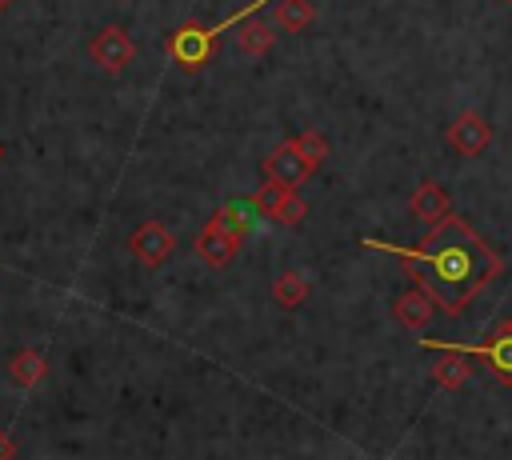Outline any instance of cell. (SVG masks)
I'll return each instance as SVG.
<instances>
[{
  "label": "cell",
  "mask_w": 512,
  "mask_h": 460,
  "mask_svg": "<svg viewBox=\"0 0 512 460\" xmlns=\"http://www.w3.org/2000/svg\"><path fill=\"white\" fill-rule=\"evenodd\" d=\"M364 248L372 252H392L416 280V288L448 316L464 312L468 300H476L500 272V256L476 236V228L460 216H444L428 228V236L412 248L404 244H388V240H372L364 236Z\"/></svg>",
  "instance_id": "cell-1"
},
{
  "label": "cell",
  "mask_w": 512,
  "mask_h": 460,
  "mask_svg": "<svg viewBox=\"0 0 512 460\" xmlns=\"http://www.w3.org/2000/svg\"><path fill=\"white\" fill-rule=\"evenodd\" d=\"M216 36H220V24H196V20H188V24H180L168 40H164V52H168V60L176 64V68H184V72H196V68H204L212 56H216Z\"/></svg>",
  "instance_id": "cell-2"
},
{
  "label": "cell",
  "mask_w": 512,
  "mask_h": 460,
  "mask_svg": "<svg viewBox=\"0 0 512 460\" xmlns=\"http://www.w3.org/2000/svg\"><path fill=\"white\" fill-rule=\"evenodd\" d=\"M88 56H92V60H96L104 72H124V68L136 60V44H132V36H128L124 28L104 24V28L92 36Z\"/></svg>",
  "instance_id": "cell-3"
},
{
  "label": "cell",
  "mask_w": 512,
  "mask_h": 460,
  "mask_svg": "<svg viewBox=\"0 0 512 460\" xmlns=\"http://www.w3.org/2000/svg\"><path fill=\"white\" fill-rule=\"evenodd\" d=\"M308 176H312V168L304 164V156H300L296 140H284V144H276V148L264 156V184L300 188Z\"/></svg>",
  "instance_id": "cell-4"
},
{
  "label": "cell",
  "mask_w": 512,
  "mask_h": 460,
  "mask_svg": "<svg viewBox=\"0 0 512 460\" xmlns=\"http://www.w3.org/2000/svg\"><path fill=\"white\" fill-rule=\"evenodd\" d=\"M420 348H456V352H464V356H480L504 384H512V332H508V328H500L488 344H472V348H468V344H448V340H444V344L424 340Z\"/></svg>",
  "instance_id": "cell-5"
},
{
  "label": "cell",
  "mask_w": 512,
  "mask_h": 460,
  "mask_svg": "<svg viewBox=\"0 0 512 460\" xmlns=\"http://www.w3.org/2000/svg\"><path fill=\"white\" fill-rule=\"evenodd\" d=\"M172 248H176V240H172V232H168L160 220H144V224L128 236V252H132L144 268H160V264L172 256Z\"/></svg>",
  "instance_id": "cell-6"
},
{
  "label": "cell",
  "mask_w": 512,
  "mask_h": 460,
  "mask_svg": "<svg viewBox=\"0 0 512 460\" xmlns=\"http://www.w3.org/2000/svg\"><path fill=\"white\" fill-rule=\"evenodd\" d=\"M492 140V128L480 112H460L452 124H448V144L460 152V156H480Z\"/></svg>",
  "instance_id": "cell-7"
},
{
  "label": "cell",
  "mask_w": 512,
  "mask_h": 460,
  "mask_svg": "<svg viewBox=\"0 0 512 460\" xmlns=\"http://www.w3.org/2000/svg\"><path fill=\"white\" fill-rule=\"evenodd\" d=\"M240 240H232L228 232H220L216 224H204L200 236H196V256L208 264V268H228L232 256H236Z\"/></svg>",
  "instance_id": "cell-8"
},
{
  "label": "cell",
  "mask_w": 512,
  "mask_h": 460,
  "mask_svg": "<svg viewBox=\"0 0 512 460\" xmlns=\"http://www.w3.org/2000/svg\"><path fill=\"white\" fill-rule=\"evenodd\" d=\"M448 212H452V196H448V188L436 184V180H424V184L416 188V196H412V216L424 220V224L432 228V224L444 220Z\"/></svg>",
  "instance_id": "cell-9"
},
{
  "label": "cell",
  "mask_w": 512,
  "mask_h": 460,
  "mask_svg": "<svg viewBox=\"0 0 512 460\" xmlns=\"http://www.w3.org/2000/svg\"><path fill=\"white\" fill-rule=\"evenodd\" d=\"M252 216H256V200L248 196V200H228V204H220L208 224H216V228L228 232L232 240H244L248 228H252Z\"/></svg>",
  "instance_id": "cell-10"
},
{
  "label": "cell",
  "mask_w": 512,
  "mask_h": 460,
  "mask_svg": "<svg viewBox=\"0 0 512 460\" xmlns=\"http://www.w3.org/2000/svg\"><path fill=\"white\" fill-rule=\"evenodd\" d=\"M392 316L404 324V328H412V332H420L432 316H436V304L420 292V288H408L404 296H396V304H392Z\"/></svg>",
  "instance_id": "cell-11"
},
{
  "label": "cell",
  "mask_w": 512,
  "mask_h": 460,
  "mask_svg": "<svg viewBox=\"0 0 512 460\" xmlns=\"http://www.w3.org/2000/svg\"><path fill=\"white\" fill-rule=\"evenodd\" d=\"M432 380H436L440 388H448V392L464 388V384L472 380V364H468V356L456 352V348H444V356L432 364Z\"/></svg>",
  "instance_id": "cell-12"
},
{
  "label": "cell",
  "mask_w": 512,
  "mask_h": 460,
  "mask_svg": "<svg viewBox=\"0 0 512 460\" xmlns=\"http://www.w3.org/2000/svg\"><path fill=\"white\" fill-rule=\"evenodd\" d=\"M44 368H48V360H44L40 348H20V352L8 360V376H12V384H20V388L40 384V380H44Z\"/></svg>",
  "instance_id": "cell-13"
},
{
  "label": "cell",
  "mask_w": 512,
  "mask_h": 460,
  "mask_svg": "<svg viewBox=\"0 0 512 460\" xmlns=\"http://www.w3.org/2000/svg\"><path fill=\"white\" fill-rule=\"evenodd\" d=\"M272 40H276V24H264V20H244V28L236 32V48L244 52V56H264L268 48H272Z\"/></svg>",
  "instance_id": "cell-14"
},
{
  "label": "cell",
  "mask_w": 512,
  "mask_h": 460,
  "mask_svg": "<svg viewBox=\"0 0 512 460\" xmlns=\"http://www.w3.org/2000/svg\"><path fill=\"white\" fill-rule=\"evenodd\" d=\"M272 296H276L280 308H300L308 300V276L296 272V268H284L276 276V284H272Z\"/></svg>",
  "instance_id": "cell-15"
},
{
  "label": "cell",
  "mask_w": 512,
  "mask_h": 460,
  "mask_svg": "<svg viewBox=\"0 0 512 460\" xmlns=\"http://www.w3.org/2000/svg\"><path fill=\"white\" fill-rule=\"evenodd\" d=\"M316 20V4L312 0H280L276 4V28L280 32H304Z\"/></svg>",
  "instance_id": "cell-16"
},
{
  "label": "cell",
  "mask_w": 512,
  "mask_h": 460,
  "mask_svg": "<svg viewBox=\"0 0 512 460\" xmlns=\"http://www.w3.org/2000/svg\"><path fill=\"white\" fill-rule=\"evenodd\" d=\"M296 140V148H300V156H304V164L316 172L324 160H328V140H324V132H316V128H304L300 136H292Z\"/></svg>",
  "instance_id": "cell-17"
},
{
  "label": "cell",
  "mask_w": 512,
  "mask_h": 460,
  "mask_svg": "<svg viewBox=\"0 0 512 460\" xmlns=\"http://www.w3.org/2000/svg\"><path fill=\"white\" fill-rule=\"evenodd\" d=\"M288 192H292V188H280V184H264V188L252 196V200H256V212H264V216H272V220H276V208L284 204V196H288Z\"/></svg>",
  "instance_id": "cell-18"
},
{
  "label": "cell",
  "mask_w": 512,
  "mask_h": 460,
  "mask_svg": "<svg viewBox=\"0 0 512 460\" xmlns=\"http://www.w3.org/2000/svg\"><path fill=\"white\" fill-rule=\"evenodd\" d=\"M304 216H308V204H304V200H300V192L292 188V192L284 196V204L276 208V220H280V224H288V228H296Z\"/></svg>",
  "instance_id": "cell-19"
},
{
  "label": "cell",
  "mask_w": 512,
  "mask_h": 460,
  "mask_svg": "<svg viewBox=\"0 0 512 460\" xmlns=\"http://www.w3.org/2000/svg\"><path fill=\"white\" fill-rule=\"evenodd\" d=\"M12 452H16V448H12V440L0 432V460H12Z\"/></svg>",
  "instance_id": "cell-20"
},
{
  "label": "cell",
  "mask_w": 512,
  "mask_h": 460,
  "mask_svg": "<svg viewBox=\"0 0 512 460\" xmlns=\"http://www.w3.org/2000/svg\"><path fill=\"white\" fill-rule=\"evenodd\" d=\"M12 8V0H0V12H8Z\"/></svg>",
  "instance_id": "cell-21"
},
{
  "label": "cell",
  "mask_w": 512,
  "mask_h": 460,
  "mask_svg": "<svg viewBox=\"0 0 512 460\" xmlns=\"http://www.w3.org/2000/svg\"><path fill=\"white\" fill-rule=\"evenodd\" d=\"M500 328H508V332H512V316H508V320H504V324H500Z\"/></svg>",
  "instance_id": "cell-22"
},
{
  "label": "cell",
  "mask_w": 512,
  "mask_h": 460,
  "mask_svg": "<svg viewBox=\"0 0 512 460\" xmlns=\"http://www.w3.org/2000/svg\"><path fill=\"white\" fill-rule=\"evenodd\" d=\"M0 160H4V144H0Z\"/></svg>",
  "instance_id": "cell-23"
},
{
  "label": "cell",
  "mask_w": 512,
  "mask_h": 460,
  "mask_svg": "<svg viewBox=\"0 0 512 460\" xmlns=\"http://www.w3.org/2000/svg\"><path fill=\"white\" fill-rule=\"evenodd\" d=\"M508 4H512V0H508Z\"/></svg>",
  "instance_id": "cell-24"
}]
</instances>
